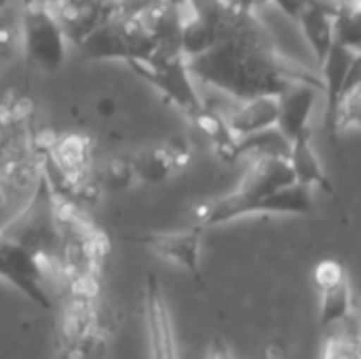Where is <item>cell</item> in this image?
<instances>
[{
    "label": "cell",
    "instance_id": "5",
    "mask_svg": "<svg viewBox=\"0 0 361 359\" xmlns=\"http://www.w3.org/2000/svg\"><path fill=\"white\" fill-rule=\"evenodd\" d=\"M44 264L42 254L27 250L25 245L0 237V279L8 281L21 294L32 298L36 305L49 309L51 303L42 288Z\"/></svg>",
    "mask_w": 361,
    "mask_h": 359
},
{
    "label": "cell",
    "instance_id": "18",
    "mask_svg": "<svg viewBox=\"0 0 361 359\" xmlns=\"http://www.w3.org/2000/svg\"><path fill=\"white\" fill-rule=\"evenodd\" d=\"M112 0H63L61 4H68V6H76V8H95V6H106L110 4Z\"/></svg>",
    "mask_w": 361,
    "mask_h": 359
},
{
    "label": "cell",
    "instance_id": "7",
    "mask_svg": "<svg viewBox=\"0 0 361 359\" xmlns=\"http://www.w3.org/2000/svg\"><path fill=\"white\" fill-rule=\"evenodd\" d=\"M203 226H192L186 231H173V233H148L137 237V241L148 248L154 256L161 260L176 264L184 271H188L195 279H201V239H203Z\"/></svg>",
    "mask_w": 361,
    "mask_h": 359
},
{
    "label": "cell",
    "instance_id": "9",
    "mask_svg": "<svg viewBox=\"0 0 361 359\" xmlns=\"http://www.w3.org/2000/svg\"><path fill=\"white\" fill-rule=\"evenodd\" d=\"M319 89L307 83H296L277 95V123L279 133L292 144L296 138L311 131L309 121L313 116Z\"/></svg>",
    "mask_w": 361,
    "mask_h": 359
},
{
    "label": "cell",
    "instance_id": "11",
    "mask_svg": "<svg viewBox=\"0 0 361 359\" xmlns=\"http://www.w3.org/2000/svg\"><path fill=\"white\" fill-rule=\"evenodd\" d=\"M190 152L182 142H171V144H163L157 148H150L146 152H142L133 163V171L135 178H140L146 184H159L165 178H169V174L173 169H180L188 163Z\"/></svg>",
    "mask_w": 361,
    "mask_h": 359
},
{
    "label": "cell",
    "instance_id": "16",
    "mask_svg": "<svg viewBox=\"0 0 361 359\" xmlns=\"http://www.w3.org/2000/svg\"><path fill=\"white\" fill-rule=\"evenodd\" d=\"M135 171H133V163L131 161H123V159H114L108 165V174H106V182L112 188H125L133 182Z\"/></svg>",
    "mask_w": 361,
    "mask_h": 359
},
{
    "label": "cell",
    "instance_id": "8",
    "mask_svg": "<svg viewBox=\"0 0 361 359\" xmlns=\"http://www.w3.org/2000/svg\"><path fill=\"white\" fill-rule=\"evenodd\" d=\"M146 328H148V345L150 359H178L176 332L169 315V307L165 303L161 284L154 273L146 277Z\"/></svg>",
    "mask_w": 361,
    "mask_h": 359
},
{
    "label": "cell",
    "instance_id": "14",
    "mask_svg": "<svg viewBox=\"0 0 361 359\" xmlns=\"http://www.w3.org/2000/svg\"><path fill=\"white\" fill-rule=\"evenodd\" d=\"M91 142L85 135H66L55 146V161L66 178L78 182L89 165Z\"/></svg>",
    "mask_w": 361,
    "mask_h": 359
},
{
    "label": "cell",
    "instance_id": "17",
    "mask_svg": "<svg viewBox=\"0 0 361 359\" xmlns=\"http://www.w3.org/2000/svg\"><path fill=\"white\" fill-rule=\"evenodd\" d=\"M271 2H275L290 19H298V15L307 8V6H311V4H319V2H332V0H271Z\"/></svg>",
    "mask_w": 361,
    "mask_h": 359
},
{
    "label": "cell",
    "instance_id": "10",
    "mask_svg": "<svg viewBox=\"0 0 361 359\" xmlns=\"http://www.w3.org/2000/svg\"><path fill=\"white\" fill-rule=\"evenodd\" d=\"M336 6H338V0L311 4L296 19L300 30H302V34H305V38H307V44L311 47V51H313V55L317 59L319 68L326 61L332 44L336 42V36H334Z\"/></svg>",
    "mask_w": 361,
    "mask_h": 359
},
{
    "label": "cell",
    "instance_id": "4",
    "mask_svg": "<svg viewBox=\"0 0 361 359\" xmlns=\"http://www.w3.org/2000/svg\"><path fill=\"white\" fill-rule=\"evenodd\" d=\"M21 34L25 59L34 70L53 74L63 66L68 53L66 32L51 8L34 0H25L21 13Z\"/></svg>",
    "mask_w": 361,
    "mask_h": 359
},
{
    "label": "cell",
    "instance_id": "19",
    "mask_svg": "<svg viewBox=\"0 0 361 359\" xmlns=\"http://www.w3.org/2000/svg\"><path fill=\"white\" fill-rule=\"evenodd\" d=\"M209 359H233V355H231L228 347H216V349L212 351Z\"/></svg>",
    "mask_w": 361,
    "mask_h": 359
},
{
    "label": "cell",
    "instance_id": "21",
    "mask_svg": "<svg viewBox=\"0 0 361 359\" xmlns=\"http://www.w3.org/2000/svg\"><path fill=\"white\" fill-rule=\"evenodd\" d=\"M97 108H99V110H102L104 114H106V112H108V114H112V112H114V102H112V99H106V97H104V99L99 102V106H97Z\"/></svg>",
    "mask_w": 361,
    "mask_h": 359
},
{
    "label": "cell",
    "instance_id": "20",
    "mask_svg": "<svg viewBox=\"0 0 361 359\" xmlns=\"http://www.w3.org/2000/svg\"><path fill=\"white\" fill-rule=\"evenodd\" d=\"M34 2H38V4H42V6H47V8H51L53 13H57V8L61 6L63 0H34Z\"/></svg>",
    "mask_w": 361,
    "mask_h": 359
},
{
    "label": "cell",
    "instance_id": "2",
    "mask_svg": "<svg viewBox=\"0 0 361 359\" xmlns=\"http://www.w3.org/2000/svg\"><path fill=\"white\" fill-rule=\"evenodd\" d=\"M292 182H294V174L290 169L288 159L258 157L247 167L239 186L231 195L209 203L203 209V214L199 216V226L209 229V226H218V224L237 220L241 216H252V214H256L258 203L267 195H271Z\"/></svg>",
    "mask_w": 361,
    "mask_h": 359
},
{
    "label": "cell",
    "instance_id": "3",
    "mask_svg": "<svg viewBox=\"0 0 361 359\" xmlns=\"http://www.w3.org/2000/svg\"><path fill=\"white\" fill-rule=\"evenodd\" d=\"M127 63L142 80L150 83L165 99H169L188 116L203 106V99L199 97L195 78L182 53L152 51L148 55L129 57Z\"/></svg>",
    "mask_w": 361,
    "mask_h": 359
},
{
    "label": "cell",
    "instance_id": "13",
    "mask_svg": "<svg viewBox=\"0 0 361 359\" xmlns=\"http://www.w3.org/2000/svg\"><path fill=\"white\" fill-rule=\"evenodd\" d=\"M277 123V95H258L243 99L241 106L226 118V127L233 138H245Z\"/></svg>",
    "mask_w": 361,
    "mask_h": 359
},
{
    "label": "cell",
    "instance_id": "1",
    "mask_svg": "<svg viewBox=\"0 0 361 359\" xmlns=\"http://www.w3.org/2000/svg\"><path fill=\"white\" fill-rule=\"evenodd\" d=\"M192 78L220 89L239 102L258 95H279L296 83H307L324 93L322 74L286 57L256 13L231 4L216 21L214 42L186 59Z\"/></svg>",
    "mask_w": 361,
    "mask_h": 359
},
{
    "label": "cell",
    "instance_id": "6",
    "mask_svg": "<svg viewBox=\"0 0 361 359\" xmlns=\"http://www.w3.org/2000/svg\"><path fill=\"white\" fill-rule=\"evenodd\" d=\"M313 279L322 296L319 322L326 330H336L355 320L349 275L341 262L322 260L313 271Z\"/></svg>",
    "mask_w": 361,
    "mask_h": 359
},
{
    "label": "cell",
    "instance_id": "12",
    "mask_svg": "<svg viewBox=\"0 0 361 359\" xmlns=\"http://www.w3.org/2000/svg\"><path fill=\"white\" fill-rule=\"evenodd\" d=\"M290 169L294 174V182L307 186V188H322L330 195H334V186L313 148L311 142V131L296 138L290 144V154H288Z\"/></svg>",
    "mask_w": 361,
    "mask_h": 359
},
{
    "label": "cell",
    "instance_id": "15",
    "mask_svg": "<svg viewBox=\"0 0 361 359\" xmlns=\"http://www.w3.org/2000/svg\"><path fill=\"white\" fill-rule=\"evenodd\" d=\"M351 324L353 320L332 332L330 341L326 343L324 359H360V341L355 330H349Z\"/></svg>",
    "mask_w": 361,
    "mask_h": 359
}]
</instances>
